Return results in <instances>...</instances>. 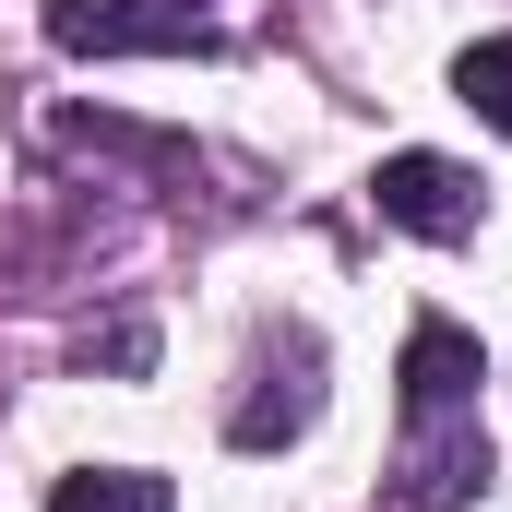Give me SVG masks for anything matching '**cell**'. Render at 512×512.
Instances as JSON below:
<instances>
[{"instance_id":"cell-1","label":"cell","mask_w":512,"mask_h":512,"mask_svg":"<svg viewBox=\"0 0 512 512\" xmlns=\"http://www.w3.org/2000/svg\"><path fill=\"white\" fill-rule=\"evenodd\" d=\"M48 48H72V60H215V24L191 0H48Z\"/></svg>"},{"instance_id":"cell-2","label":"cell","mask_w":512,"mask_h":512,"mask_svg":"<svg viewBox=\"0 0 512 512\" xmlns=\"http://www.w3.org/2000/svg\"><path fill=\"white\" fill-rule=\"evenodd\" d=\"M382 215L405 239H477V179L453 167V155H382Z\"/></svg>"},{"instance_id":"cell-3","label":"cell","mask_w":512,"mask_h":512,"mask_svg":"<svg viewBox=\"0 0 512 512\" xmlns=\"http://www.w3.org/2000/svg\"><path fill=\"white\" fill-rule=\"evenodd\" d=\"M477 382H489L477 334H453V322H417V334H405V417H417V429H429V417H477Z\"/></svg>"},{"instance_id":"cell-4","label":"cell","mask_w":512,"mask_h":512,"mask_svg":"<svg viewBox=\"0 0 512 512\" xmlns=\"http://www.w3.org/2000/svg\"><path fill=\"white\" fill-rule=\"evenodd\" d=\"M405 477H417V489H405L417 512H453L465 489H477V477H489V429H477V417H429V429H417V465H405Z\"/></svg>"},{"instance_id":"cell-5","label":"cell","mask_w":512,"mask_h":512,"mask_svg":"<svg viewBox=\"0 0 512 512\" xmlns=\"http://www.w3.org/2000/svg\"><path fill=\"white\" fill-rule=\"evenodd\" d=\"M310 370H322L310 346H286V370H262L274 393H251V405H239V453H274L286 429H310V405H322V382H310Z\"/></svg>"},{"instance_id":"cell-6","label":"cell","mask_w":512,"mask_h":512,"mask_svg":"<svg viewBox=\"0 0 512 512\" xmlns=\"http://www.w3.org/2000/svg\"><path fill=\"white\" fill-rule=\"evenodd\" d=\"M48 512H167V477H143V465H84V477H60Z\"/></svg>"},{"instance_id":"cell-7","label":"cell","mask_w":512,"mask_h":512,"mask_svg":"<svg viewBox=\"0 0 512 512\" xmlns=\"http://www.w3.org/2000/svg\"><path fill=\"white\" fill-rule=\"evenodd\" d=\"M453 96H465L489 131H512V36H489V48H465V60H453Z\"/></svg>"}]
</instances>
